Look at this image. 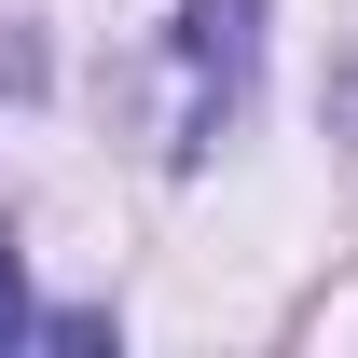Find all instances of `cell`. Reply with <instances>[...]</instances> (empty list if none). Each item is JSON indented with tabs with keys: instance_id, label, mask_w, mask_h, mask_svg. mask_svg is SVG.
Returning <instances> with one entry per match:
<instances>
[{
	"instance_id": "2",
	"label": "cell",
	"mask_w": 358,
	"mask_h": 358,
	"mask_svg": "<svg viewBox=\"0 0 358 358\" xmlns=\"http://www.w3.org/2000/svg\"><path fill=\"white\" fill-rule=\"evenodd\" d=\"M42 317H28V275H14V248H0V345H28Z\"/></svg>"
},
{
	"instance_id": "1",
	"label": "cell",
	"mask_w": 358,
	"mask_h": 358,
	"mask_svg": "<svg viewBox=\"0 0 358 358\" xmlns=\"http://www.w3.org/2000/svg\"><path fill=\"white\" fill-rule=\"evenodd\" d=\"M248 69H262V0H179V166H207V138L248 110Z\"/></svg>"
}]
</instances>
